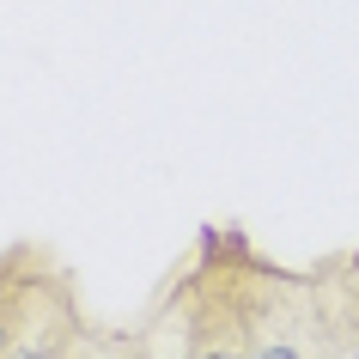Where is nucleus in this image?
<instances>
[{"label":"nucleus","mask_w":359,"mask_h":359,"mask_svg":"<svg viewBox=\"0 0 359 359\" xmlns=\"http://www.w3.org/2000/svg\"><path fill=\"white\" fill-rule=\"evenodd\" d=\"M256 359H299V353H292V347H262Z\"/></svg>","instance_id":"nucleus-1"},{"label":"nucleus","mask_w":359,"mask_h":359,"mask_svg":"<svg viewBox=\"0 0 359 359\" xmlns=\"http://www.w3.org/2000/svg\"><path fill=\"white\" fill-rule=\"evenodd\" d=\"M201 359H231V353H201Z\"/></svg>","instance_id":"nucleus-2"},{"label":"nucleus","mask_w":359,"mask_h":359,"mask_svg":"<svg viewBox=\"0 0 359 359\" xmlns=\"http://www.w3.org/2000/svg\"><path fill=\"white\" fill-rule=\"evenodd\" d=\"M0 341H6V329H0Z\"/></svg>","instance_id":"nucleus-3"}]
</instances>
